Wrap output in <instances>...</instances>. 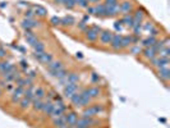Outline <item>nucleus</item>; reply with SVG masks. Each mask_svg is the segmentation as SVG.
<instances>
[{
    "instance_id": "nucleus-1",
    "label": "nucleus",
    "mask_w": 170,
    "mask_h": 128,
    "mask_svg": "<svg viewBox=\"0 0 170 128\" xmlns=\"http://www.w3.org/2000/svg\"><path fill=\"white\" fill-rule=\"evenodd\" d=\"M105 112V106L100 105V104H95V105H88L82 110V117H96L100 113Z\"/></svg>"
},
{
    "instance_id": "nucleus-2",
    "label": "nucleus",
    "mask_w": 170,
    "mask_h": 128,
    "mask_svg": "<svg viewBox=\"0 0 170 128\" xmlns=\"http://www.w3.org/2000/svg\"><path fill=\"white\" fill-rule=\"evenodd\" d=\"M150 63H151V67H154V68H157V69H160V68L169 67V58H160V57H155L154 59H151Z\"/></svg>"
},
{
    "instance_id": "nucleus-3",
    "label": "nucleus",
    "mask_w": 170,
    "mask_h": 128,
    "mask_svg": "<svg viewBox=\"0 0 170 128\" xmlns=\"http://www.w3.org/2000/svg\"><path fill=\"white\" fill-rule=\"evenodd\" d=\"M79 90V85L78 83H67L64 86V90H63V93H64V97L69 99V97L73 95V93L78 92Z\"/></svg>"
},
{
    "instance_id": "nucleus-4",
    "label": "nucleus",
    "mask_w": 170,
    "mask_h": 128,
    "mask_svg": "<svg viewBox=\"0 0 170 128\" xmlns=\"http://www.w3.org/2000/svg\"><path fill=\"white\" fill-rule=\"evenodd\" d=\"M113 35L114 33L111 31H108V29H105V31H101L99 33V40L101 42V45H109L110 42H111V38H113Z\"/></svg>"
},
{
    "instance_id": "nucleus-5",
    "label": "nucleus",
    "mask_w": 170,
    "mask_h": 128,
    "mask_svg": "<svg viewBox=\"0 0 170 128\" xmlns=\"http://www.w3.org/2000/svg\"><path fill=\"white\" fill-rule=\"evenodd\" d=\"M79 95H81V105H82V108H86V106L91 105V96L90 93H88V90L87 88H83L79 91Z\"/></svg>"
},
{
    "instance_id": "nucleus-6",
    "label": "nucleus",
    "mask_w": 170,
    "mask_h": 128,
    "mask_svg": "<svg viewBox=\"0 0 170 128\" xmlns=\"http://www.w3.org/2000/svg\"><path fill=\"white\" fill-rule=\"evenodd\" d=\"M122 37L123 35H120V33H114L113 35V38H111V42H110V48H111L113 50H122Z\"/></svg>"
},
{
    "instance_id": "nucleus-7",
    "label": "nucleus",
    "mask_w": 170,
    "mask_h": 128,
    "mask_svg": "<svg viewBox=\"0 0 170 128\" xmlns=\"http://www.w3.org/2000/svg\"><path fill=\"white\" fill-rule=\"evenodd\" d=\"M23 91H24V88L18 87V86H17V87L14 88V91H13V93H12V96H10V101H12V104L18 105L19 100L23 97Z\"/></svg>"
},
{
    "instance_id": "nucleus-8",
    "label": "nucleus",
    "mask_w": 170,
    "mask_h": 128,
    "mask_svg": "<svg viewBox=\"0 0 170 128\" xmlns=\"http://www.w3.org/2000/svg\"><path fill=\"white\" fill-rule=\"evenodd\" d=\"M35 58L42 64H49L53 60V55L50 53H46V51H42V53H35Z\"/></svg>"
},
{
    "instance_id": "nucleus-9",
    "label": "nucleus",
    "mask_w": 170,
    "mask_h": 128,
    "mask_svg": "<svg viewBox=\"0 0 170 128\" xmlns=\"http://www.w3.org/2000/svg\"><path fill=\"white\" fill-rule=\"evenodd\" d=\"M22 27L26 29V31H32V28H36L40 26V22L39 21H35V19H28V18H24L22 21Z\"/></svg>"
},
{
    "instance_id": "nucleus-10",
    "label": "nucleus",
    "mask_w": 170,
    "mask_h": 128,
    "mask_svg": "<svg viewBox=\"0 0 170 128\" xmlns=\"http://www.w3.org/2000/svg\"><path fill=\"white\" fill-rule=\"evenodd\" d=\"M119 8H120V14H128V13H132V10H133V4L129 0H123L119 4Z\"/></svg>"
},
{
    "instance_id": "nucleus-11",
    "label": "nucleus",
    "mask_w": 170,
    "mask_h": 128,
    "mask_svg": "<svg viewBox=\"0 0 170 128\" xmlns=\"http://www.w3.org/2000/svg\"><path fill=\"white\" fill-rule=\"evenodd\" d=\"M84 37H86V40L90 41V42H96L99 40V33L96 31H93L92 28H87L86 31H84Z\"/></svg>"
},
{
    "instance_id": "nucleus-12",
    "label": "nucleus",
    "mask_w": 170,
    "mask_h": 128,
    "mask_svg": "<svg viewBox=\"0 0 170 128\" xmlns=\"http://www.w3.org/2000/svg\"><path fill=\"white\" fill-rule=\"evenodd\" d=\"M157 77L164 81V82H168V81L170 79V69L169 67H165V68H160L159 71H157Z\"/></svg>"
},
{
    "instance_id": "nucleus-13",
    "label": "nucleus",
    "mask_w": 170,
    "mask_h": 128,
    "mask_svg": "<svg viewBox=\"0 0 170 128\" xmlns=\"http://www.w3.org/2000/svg\"><path fill=\"white\" fill-rule=\"evenodd\" d=\"M54 108H55V104H54V102H51V101L48 100L46 102H44L41 112H42V114H44V115H48V117H50V115H51V113H53V110H54Z\"/></svg>"
},
{
    "instance_id": "nucleus-14",
    "label": "nucleus",
    "mask_w": 170,
    "mask_h": 128,
    "mask_svg": "<svg viewBox=\"0 0 170 128\" xmlns=\"http://www.w3.org/2000/svg\"><path fill=\"white\" fill-rule=\"evenodd\" d=\"M46 67H48L49 72H56L59 69H62V68H64L63 62H60V60H51L49 64H46Z\"/></svg>"
},
{
    "instance_id": "nucleus-15",
    "label": "nucleus",
    "mask_w": 170,
    "mask_h": 128,
    "mask_svg": "<svg viewBox=\"0 0 170 128\" xmlns=\"http://www.w3.org/2000/svg\"><path fill=\"white\" fill-rule=\"evenodd\" d=\"M77 119H78V114L75 113V112H69V113L65 114V122H67L68 126L74 127L75 122H77Z\"/></svg>"
},
{
    "instance_id": "nucleus-16",
    "label": "nucleus",
    "mask_w": 170,
    "mask_h": 128,
    "mask_svg": "<svg viewBox=\"0 0 170 128\" xmlns=\"http://www.w3.org/2000/svg\"><path fill=\"white\" fill-rule=\"evenodd\" d=\"M142 55L147 59V60H151V59H154L155 57H157V51L152 48V46H151V48H144L142 50Z\"/></svg>"
},
{
    "instance_id": "nucleus-17",
    "label": "nucleus",
    "mask_w": 170,
    "mask_h": 128,
    "mask_svg": "<svg viewBox=\"0 0 170 128\" xmlns=\"http://www.w3.org/2000/svg\"><path fill=\"white\" fill-rule=\"evenodd\" d=\"M24 37H26L27 44H29L31 46H35V45L37 44V41H39L37 36H36L32 31H26V33H24Z\"/></svg>"
},
{
    "instance_id": "nucleus-18",
    "label": "nucleus",
    "mask_w": 170,
    "mask_h": 128,
    "mask_svg": "<svg viewBox=\"0 0 170 128\" xmlns=\"http://www.w3.org/2000/svg\"><path fill=\"white\" fill-rule=\"evenodd\" d=\"M17 82V86L18 87H32V79L31 78H28V77H21L19 79H17L15 81Z\"/></svg>"
},
{
    "instance_id": "nucleus-19",
    "label": "nucleus",
    "mask_w": 170,
    "mask_h": 128,
    "mask_svg": "<svg viewBox=\"0 0 170 128\" xmlns=\"http://www.w3.org/2000/svg\"><path fill=\"white\" fill-rule=\"evenodd\" d=\"M95 15L99 17H108V10H106V7L103 3H99L95 5Z\"/></svg>"
},
{
    "instance_id": "nucleus-20",
    "label": "nucleus",
    "mask_w": 170,
    "mask_h": 128,
    "mask_svg": "<svg viewBox=\"0 0 170 128\" xmlns=\"http://www.w3.org/2000/svg\"><path fill=\"white\" fill-rule=\"evenodd\" d=\"M51 122H53V126L55 128H60L63 126H65L67 124V122H65V113L63 114V115H60V117H58V118H54Z\"/></svg>"
},
{
    "instance_id": "nucleus-21",
    "label": "nucleus",
    "mask_w": 170,
    "mask_h": 128,
    "mask_svg": "<svg viewBox=\"0 0 170 128\" xmlns=\"http://www.w3.org/2000/svg\"><path fill=\"white\" fill-rule=\"evenodd\" d=\"M122 24L127 26L128 28H132L133 27V15H132V13H128V14H124V17L122 18Z\"/></svg>"
},
{
    "instance_id": "nucleus-22",
    "label": "nucleus",
    "mask_w": 170,
    "mask_h": 128,
    "mask_svg": "<svg viewBox=\"0 0 170 128\" xmlns=\"http://www.w3.org/2000/svg\"><path fill=\"white\" fill-rule=\"evenodd\" d=\"M74 23H75V19L72 15H67L64 18H60V26H63V27H70Z\"/></svg>"
},
{
    "instance_id": "nucleus-23",
    "label": "nucleus",
    "mask_w": 170,
    "mask_h": 128,
    "mask_svg": "<svg viewBox=\"0 0 170 128\" xmlns=\"http://www.w3.org/2000/svg\"><path fill=\"white\" fill-rule=\"evenodd\" d=\"M87 90H88V93H90L91 99H97V97L101 95V88L99 86H92Z\"/></svg>"
},
{
    "instance_id": "nucleus-24",
    "label": "nucleus",
    "mask_w": 170,
    "mask_h": 128,
    "mask_svg": "<svg viewBox=\"0 0 170 128\" xmlns=\"http://www.w3.org/2000/svg\"><path fill=\"white\" fill-rule=\"evenodd\" d=\"M68 72L67 69H64V68H62V69H59L56 72H50V74H51L53 77H55V78H58V79H62V78H65V77L68 76Z\"/></svg>"
},
{
    "instance_id": "nucleus-25",
    "label": "nucleus",
    "mask_w": 170,
    "mask_h": 128,
    "mask_svg": "<svg viewBox=\"0 0 170 128\" xmlns=\"http://www.w3.org/2000/svg\"><path fill=\"white\" fill-rule=\"evenodd\" d=\"M106 10H108V17H117L120 14V8H119V4L114 7H110V8H106Z\"/></svg>"
},
{
    "instance_id": "nucleus-26",
    "label": "nucleus",
    "mask_w": 170,
    "mask_h": 128,
    "mask_svg": "<svg viewBox=\"0 0 170 128\" xmlns=\"http://www.w3.org/2000/svg\"><path fill=\"white\" fill-rule=\"evenodd\" d=\"M132 44V35H127L122 37V49H129Z\"/></svg>"
},
{
    "instance_id": "nucleus-27",
    "label": "nucleus",
    "mask_w": 170,
    "mask_h": 128,
    "mask_svg": "<svg viewBox=\"0 0 170 128\" xmlns=\"http://www.w3.org/2000/svg\"><path fill=\"white\" fill-rule=\"evenodd\" d=\"M31 102H32L31 100L26 99V97H22V99L19 100V102H18V106H19L21 110H27V109L31 108Z\"/></svg>"
},
{
    "instance_id": "nucleus-28",
    "label": "nucleus",
    "mask_w": 170,
    "mask_h": 128,
    "mask_svg": "<svg viewBox=\"0 0 170 128\" xmlns=\"http://www.w3.org/2000/svg\"><path fill=\"white\" fill-rule=\"evenodd\" d=\"M42 105H44V101H42L41 99H36V97L31 102V106H32V109L35 110V112H41Z\"/></svg>"
},
{
    "instance_id": "nucleus-29",
    "label": "nucleus",
    "mask_w": 170,
    "mask_h": 128,
    "mask_svg": "<svg viewBox=\"0 0 170 128\" xmlns=\"http://www.w3.org/2000/svg\"><path fill=\"white\" fill-rule=\"evenodd\" d=\"M69 100H70V102L74 106H77V108H82V105H81V95H79V92L73 93V95L69 97Z\"/></svg>"
},
{
    "instance_id": "nucleus-30",
    "label": "nucleus",
    "mask_w": 170,
    "mask_h": 128,
    "mask_svg": "<svg viewBox=\"0 0 170 128\" xmlns=\"http://www.w3.org/2000/svg\"><path fill=\"white\" fill-rule=\"evenodd\" d=\"M67 82H68V83H78V82H79V74L75 73V72L68 73V76H67Z\"/></svg>"
},
{
    "instance_id": "nucleus-31",
    "label": "nucleus",
    "mask_w": 170,
    "mask_h": 128,
    "mask_svg": "<svg viewBox=\"0 0 170 128\" xmlns=\"http://www.w3.org/2000/svg\"><path fill=\"white\" fill-rule=\"evenodd\" d=\"M157 41V38L154 37V36H150V37H147V38H144V40L142 41V45L144 46V48H151V46H154L155 45V42Z\"/></svg>"
},
{
    "instance_id": "nucleus-32",
    "label": "nucleus",
    "mask_w": 170,
    "mask_h": 128,
    "mask_svg": "<svg viewBox=\"0 0 170 128\" xmlns=\"http://www.w3.org/2000/svg\"><path fill=\"white\" fill-rule=\"evenodd\" d=\"M33 93H35V97L36 99H44V97L46 96V92H45V90L42 88V87H37L33 90Z\"/></svg>"
},
{
    "instance_id": "nucleus-33",
    "label": "nucleus",
    "mask_w": 170,
    "mask_h": 128,
    "mask_svg": "<svg viewBox=\"0 0 170 128\" xmlns=\"http://www.w3.org/2000/svg\"><path fill=\"white\" fill-rule=\"evenodd\" d=\"M23 97H26V99H28V100H33L35 99V93H33V88L32 87H28V88H26L23 91Z\"/></svg>"
},
{
    "instance_id": "nucleus-34",
    "label": "nucleus",
    "mask_w": 170,
    "mask_h": 128,
    "mask_svg": "<svg viewBox=\"0 0 170 128\" xmlns=\"http://www.w3.org/2000/svg\"><path fill=\"white\" fill-rule=\"evenodd\" d=\"M33 13H35L36 15H39V17H45V15H46V13H48V12H46V9H45L44 7L37 5V7L35 8V12H33Z\"/></svg>"
},
{
    "instance_id": "nucleus-35",
    "label": "nucleus",
    "mask_w": 170,
    "mask_h": 128,
    "mask_svg": "<svg viewBox=\"0 0 170 128\" xmlns=\"http://www.w3.org/2000/svg\"><path fill=\"white\" fill-rule=\"evenodd\" d=\"M64 114V112H63L62 109H59L58 106H55L54 108V110H53V113H51V115H50V118L51 119H54V118H58V117H60V115H63Z\"/></svg>"
},
{
    "instance_id": "nucleus-36",
    "label": "nucleus",
    "mask_w": 170,
    "mask_h": 128,
    "mask_svg": "<svg viewBox=\"0 0 170 128\" xmlns=\"http://www.w3.org/2000/svg\"><path fill=\"white\" fill-rule=\"evenodd\" d=\"M169 55H170V49L169 48H164L157 53V57H160V58H169Z\"/></svg>"
},
{
    "instance_id": "nucleus-37",
    "label": "nucleus",
    "mask_w": 170,
    "mask_h": 128,
    "mask_svg": "<svg viewBox=\"0 0 170 128\" xmlns=\"http://www.w3.org/2000/svg\"><path fill=\"white\" fill-rule=\"evenodd\" d=\"M33 49H35V53H42V51H45V44L41 41H37V44L33 46Z\"/></svg>"
},
{
    "instance_id": "nucleus-38",
    "label": "nucleus",
    "mask_w": 170,
    "mask_h": 128,
    "mask_svg": "<svg viewBox=\"0 0 170 128\" xmlns=\"http://www.w3.org/2000/svg\"><path fill=\"white\" fill-rule=\"evenodd\" d=\"M63 5H64L67 9H74L75 1L74 0H63Z\"/></svg>"
},
{
    "instance_id": "nucleus-39",
    "label": "nucleus",
    "mask_w": 170,
    "mask_h": 128,
    "mask_svg": "<svg viewBox=\"0 0 170 128\" xmlns=\"http://www.w3.org/2000/svg\"><path fill=\"white\" fill-rule=\"evenodd\" d=\"M74 1H75V5H78L79 8H83V9H86V8L90 5L88 0H74Z\"/></svg>"
},
{
    "instance_id": "nucleus-40",
    "label": "nucleus",
    "mask_w": 170,
    "mask_h": 128,
    "mask_svg": "<svg viewBox=\"0 0 170 128\" xmlns=\"http://www.w3.org/2000/svg\"><path fill=\"white\" fill-rule=\"evenodd\" d=\"M129 49H130V53L133 55H137V54L142 53V49H141V46H139V45H132Z\"/></svg>"
},
{
    "instance_id": "nucleus-41",
    "label": "nucleus",
    "mask_w": 170,
    "mask_h": 128,
    "mask_svg": "<svg viewBox=\"0 0 170 128\" xmlns=\"http://www.w3.org/2000/svg\"><path fill=\"white\" fill-rule=\"evenodd\" d=\"M106 8H110V7H114L119 4V0H105V3H103Z\"/></svg>"
},
{
    "instance_id": "nucleus-42",
    "label": "nucleus",
    "mask_w": 170,
    "mask_h": 128,
    "mask_svg": "<svg viewBox=\"0 0 170 128\" xmlns=\"http://www.w3.org/2000/svg\"><path fill=\"white\" fill-rule=\"evenodd\" d=\"M155 26L152 22H146V23H142V28L144 29V31H151L152 28H154Z\"/></svg>"
},
{
    "instance_id": "nucleus-43",
    "label": "nucleus",
    "mask_w": 170,
    "mask_h": 128,
    "mask_svg": "<svg viewBox=\"0 0 170 128\" xmlns=\"http://www.w3.org/2000/svg\"><path fill=\"white\" fill-rule=\"evenodd\" d=\"M50 23L53 26H60V18H58V17H51V19H50Z\"/></svg>"
},
{
    "instance_id": "nucleus-44",
    "label": "nucleus",
    "mask_w": 170,
    "mask_h": 128,
    "mask_svg": "<svg viewBox=\"0 0 170 128\" xmlns=\"http://www.w3.org/2000/svg\"><path fill=\"white\" fill-rule=\"evenodd\" d=\"M78 28H79L82 32H84V31H86V29L88 28V27H87V23L84 22V21H81V22L78 23Z\"/></svg>"
},
{
    "instance_id": "nucleus-45",
    "label": "nucleus",
    "mask_w": 170,
    "mask_h": 128,
    "mask_svg": "<svg viewBox=\"0 0 170 128\" xmlns=\"http://www.w3.org/2000/svg\"><path fill=\"white\" fill-rule=\"evenodd\" d=\"M99 79H100L99 74H96V73H92V74H91V82H92V83L99 82Z\"/></svg>"
},
{
    "instance_id": "nucleus-46",
    "label": "nucleus",
    "mask_w": 170,
    "mask_h": 128,
    "mask_svg": "<svg viewBox=\"0 0 170 128\" xmlns=\"http://www.w3.org/2000/svg\"><path fill=\"white\" fill-rule=\"evenodd\" d=\"M33 15H35V13H33L32 10H27L26 13H24V17L28 19H33Z\"/></svg>"
},
{
    "instance_id": "nucleus-47",
    "label": "nucleus",
    "mask_w": 170,
    "mask_h": 128,
    "mask_svg": "<svg viewBox=\"0 0 170 128\" xmlns=\"http://www.w3.org/2000/svg\"><path fill=\"white\" fill-rule=\"evenodd\" d=\"M8 64H9V63H8V62H0V72H1V73H3V72L4 71H5V68H7V65H8Z\"/></svg>"
},
{
    "instance_id": "nucleus-48",
    "label": "nucleus",
    "mask_w": 170,
    "mask_h": 128,
    "mask_svg": "<svg viewBox=\"0 0 170 128\" xmlns=\"http://www.w3.org/2000/svg\"><path fill=\"white\" fill-rule=\"evenodd\" d=\"M86 10H87V14H95V7L88 5V7L86 8Z\"/></svg>"
},
{
    "instance_id": "nucleus-49",
    "label": "nucleus",
    "mask_w": 170,
    "mask_h": 128,
    "mask_svg": "<svg viewBox=\"0 0 170 128\" xmlns=\"http://www.w3.org/2000/svg\"><path fill=\"white\" fill-rule=\"evenodd\" d=\"M5 57H7V50L3 49V48H0V59L5 58Z\"/></svg>"
},
{
    "instance_id": "nucleus-50",
    "label": "nucleus",
    "mask_w": 170,
    "mask_h": 128,
    "mask_svg": "<svg viewBox=\"0 0 170 128\" xmlns=\"http://www.w3.org/2000/svg\"><path fill=\"white\" fill-rule=\"evenodd\" d=\"M27 77H28V78H31V79H33L36 77V72L35 71H29V73L27 74Z\"/></svg>"
},
{
    "instance_id": "nucleus-51",
    "label": "nucleus",
    "mask_w": 170,
    "mask_h": 128,
    "mask_svg": "<svg viewBox=\"0 0 170 128\" xmlns=\"http://www.w3.org/2000/svg\"><path fill=\"white\" fill-rule=\"evenodd\" d=\"M92 29H93V31H96L97 33H100L101 31H103V29H101V27H100V26H92V27H91Z\"/></svg>"
},
{
    "instance_id": "nucleus-52",
    "label": "nucleus",
    "mask_w": 170,
    "mask_h": 128,
    "mask_svg": "<svg viewBox=\"0 0 170 128\" xmlns=\"http://www.w3.org/2000/svg\"><path fill=\"white\" fill-rule=\"evenodd\" d=\"M114 27H115L117 29H119V31H122V22H120V21H119V22H115Z\"/></svg>"
},
{
    "instance_id": "nucleus-53",
    "label": "nucleus",
    "mask_w": 170,
    "mask_h": 128,
    "mask_svg": "<svg viewBox=\"0 0 170 128\" xmlns=\"http://www.w3.org/2000/svg\"><path fill=\"white\" fill-rule=\"evenodd\" d=\"M88 3H90V4H95V5H96V4L101 3V0H88Z\"/></svg>"
},
{
    "instance_id": "nucleus-54",
    "label": "nucleus",
    "mask_w": 170,
    "mask_h": 128,
    "mask_svg": "<svg viewBox=\"0 0 170 128\" xmlns=\"http://www.w3.org/2000/svg\"><path fill=\"white\" fill-rule=\"evenodd\" d=\"M21 67H22V68H27L28 65H27V63H26V62L22 60V62H21Z\"/></svg>"
},
{
    "instance_id": "nucleus-55",
    "label": "nucleus",
    "mask_w": 170,
    "mask_h": 128,
    "mask_svg": "<svg viewBox=\"0 0 170 128\" xmlns=\"http://www.w3.org/2000/svg\"><path fill=\"white\" fill-rule=\"evenodd\" d=\"M5 88L8 90V91H10V90L13 88V86H12V85H7V86H5Z\"/></svg>"
},
{
    "instance_id": "nucleus-56",
    "label": "nucleus",
    "mask_w": 170,
    "mask_h": 128,
    "mask_svg": "<svg viewBox=\"0 0 170 128\" xmlns=\"http://www.w3.org/2000/svg\"><path fill=\"white\" fill-rule=\"evenodd\" d=\"M74 128H91V127H86V126H74Z\"/></svg>"
},
{
    "instance_id": "nucleus-57",
    "label": "nucleus",
    "mask_w": 170,
    "mask_h": 128,
    "mask_svg": "<svg viewBox=\"0 0 170 128\" xmlns=\"http://www.w3.org/2000/svg\"><path fill=\"white\" fill-rule=\"evenodd\" d=\"M55 4H63V0H54Z\"/></svg>"
},
{
    "instance_id": "nucleus-58",
    "label": "nucleus",
    "mask_w": 170,
    "mask_h": 128,
    "mask_svg": "<svg viewBox=\"0 0 170 128\" xmlns=\"http://www.w3.org/2000/svg\"><path fill=\"white\" fill-rule=\"evenodd\" d=\"M70 126H68V124H65V126H63V127H60V128H69Z\"/></svg>"
},
{
    "instance_id": "nucleus-59",
    "label": "nucleus",
    "mask_w": 170,
    "mask_h": 128,
    "mask_svg": "<svg viewBox=\"0 0 170 128\" xmlns=\"http://www.w3.org/2000/svg\"><path fill=\"white\" fill-rule=\"evenodd\" d=\"M1 95H3V88L0 87V96H1Z\"/></svg>"
},
{
    "instance_id": "nucleus-60",
    "label": "nucleus",
    "mask_w": 170,
    "mask_h": 128,
    "mask_svg": "<svg viewBox=\"0 0 170 128\" xmlns=\"http://www.w3.org/2000/svg\"><path fill=\"white\" fill-rule=\"evenodd\" d=\"M69 128H74V127H72V126H70V127H69Z\"/></svg>"
}]
</instances>
